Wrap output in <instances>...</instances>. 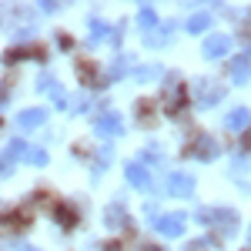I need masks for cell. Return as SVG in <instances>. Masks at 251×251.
Here are the masks:
<instances>
[{"instance_id":"cell-15","label":"cell","mask_w":251,"mask_h":251,"mask_svg":"<svg viewBox=\"0 0 251 251\" xmlns=\"http://www.w3.org/2000/svg\"><path fill=\"white\" fill-rule=\"evenodd\" d=\"M194 154H198V157H204V161H211V157L218 154V148H214V141H211V137L204 134L201 141H198V144H194Z\"/></svg>"},{"instance_id":"cell-10","label":"cell","mask_w":251,"mask_h":251,"mask_svg":"<svg viewBox=\"0 0 251 251\" xmlns=\"http://www.w3.org/2000/svg\"><path fill=\"white\" fill-rule=\"evenodd\" d=\"M248 64H251V54H238L231 64V80L234 84H245L248 80Z\"/></svg>"},{"instance_id":"cell-8","label":"cell","mask_w":251,"mask_h":251,"mask_svg":"<svg viewBox=\"0 0 251 251\" xmlns=\"http://www.w3.org/2000/svg\"><path fill=\"white\" fill-rule=\"evenodd\" d=\"M44 121H47V111H44V107H30V111H20L17 114V127L20 131H34Z\"/></svg>"},{"instance_id":"cell-21","label":"cell","mask_w":251,"mask_h":251,"mask_svg":"<svg viewBox=\"0 0 251 251\" xmlns=\"http://www.w3.org/2000/svg\"><path fill=\"white\" fill-rule=\"evenodd\" d=\"M27 161H30V164H47V151H44V148H30V151H27Z\"/></svg>"},{"instance_id":"cell-4","label":"cell","mask_w":251,"mask_h":251,"mask_svg":"<svg viewBox=\"0 0 251 251\" xmlns=\"http://www.w3.org/2000/svg\"><path fill=\"white\" fill-rule=\"evenodd\" d=\"M97 134L100 137H117L121 131H124V117L117 114V111H104V114L97 117Z\"/></svg>"},{"instance_id":"cell-14","label":"cell","mask_w":251,"mask_h":251,"mask_svg":"<svg viewBox=\"0 0 251 251\" xmlns=\"http://www.w3.org/2000/svg\"><path fill=\"white\" fill-rule=\"evenodd\" d=\"M137 24H141V27L148 30V34H151V30H154V27H157V14H154V10H151V7H148V3H144V7L137 10Z\"/></svg>"},{"instance_id":"cell-29","label":"cell","mask_w":251,"mask_h":251,"mask_svg":"<svg viewBox=\"0 0 251 251\" xmlns=\"http://www.w3.org/2000/svg\"><path fill=\"white\" fill-rule=\"evenodd\" d=\"M248 238H251V231H248Z\"/></svg>"},{"instance_id":"cell-22","label":"cell","mask_w":251,"mask_h":251,"mask_svg":"<svg viewBox=\"0 0 251 251\" xmlns=\"http://www.w3.org/2000/svg\"><path fill=\"white\" fill-rule=\"evenodd\" d=\"M80 77H84V84H97L94 67H91V64H80Z\"/></svg>"},{"instance_id":"cell-12","label":"cell","mask_w":251,"mask_h":251,"mask_svg":"<svg viewBox=\"0 0 251 251\" xmlns=\"http://www.w3.org/2000/svg\"><path fill=\"white\" fill-rule=\"evenodd\" d=\"M37 87H40V91H47V94L54 97L57 104H67V97H64V91H60V87H57V80L50 77V74H44V77L37 80Z\"/></svg>"},{"instance_id":"cell-17","label":"cell","mask_w":251,"mask_h":251,"mask_svg":"<svg viewBox=\"0 0 251 251\" xmlns=\"http://www.w3.org/2000/svg\"><path fill=\"white\" fill-rule=\"evenodd\" d=\"M107 30H111V27H107L104 20H94V24H91V44H100V40H107Z\"/></svg>"},{"instance_id":"cell-26","label":"cell","mask_w":251,"mask_h":251,"mask_svg":"<svg viewBox=\"0 0 251 251\" xmlns=\"http://www.w3.org/2000/svg\"><path fill=\"white\" fill-rule=\"evenodd\" d=\"M71 107H74V111H84V107H87V97H71Z\"/></svg>"},{"instance_id":"cell-27","label":"cell","mask_w":251,"mask_h":251,"mask_svg":"<svg viewBox=\"0 0 251 251\" xmlns=\"http://www.w3.org/2000/svg\"><path fill=\"white\" fill-rule=\"evenodd\" d=\"M17 251H34L30 245H24V241H17Z\"/></svg>"},{"instance_id":"cell-23","label":"cell","mask_w":251,"mask_h":251,"mask_svg":"<svg viewBox=\"0 0 251 251\" xmlns=\"http://www.w3.org/2000/svg\"><path fill=\"white\" fill-rule=\"evenodd\" d=\"M57 221H60V225H74L77 218H74V211H71V208H60V211H57Z\"/></svg>"},{"instance_id":"cell-18","label":"cell","mask_w":251,"mask_h":251,"mask_svg":"<svg viewBox=\"0 0 251 251\" xmlns=\"http://www.w3.org/2000/svg\"><path fill=\"white\" fill-rule=\"evenodd\" d=\"M171 30H174V24H164V27H161V34H144V40H148L151 47H157V44H164V40L171 37Z\"/></svg>"},{"instance_id":"cell-20","label":"cell","mask_w":251,"mask_h":251,"mask_svg":"<svg viewBox=\"0 0 251 251\" xmlns=\"http://www.w3.org/2000/svg\"><path fill=\"white\" fill-rule=\"evenodd\" d=\"M198 94H201V100H208V104H214V100H218V97H221V91H218V87H211V91H208V80H204V84H201V91H198Z\"/></svg>"},{"instance_id":"cell-9","label":"cell","mask_w":251,"mask_h":251,"mask_svg":"<svg viewBox=\"0 0 251 251\" xmlns=\"http://www.w3.org/2000/svg\"><path fill=\"white\" fill-rule=\"evenodd\" d=\"M248 121H251L248 107H234L231 114L225 117V127H228V131H241V127H248Z\"/></svg>"},{"instance_id":"cell-7","label":"cell","mask_w":251,"mask_h":251,"mask_svg":"<svg viewBox=\"0 0 251 251\" xmlns=\"http://www.w3.org/2000/svg\"><path fill=\"white\" fill-rule=\"evenodd\" d=\"M154 228L161 234H168V238H177V234L184 231V214H161L154 221Z\"/></svg>"},{"instance_id":"cell-5","label":"cell","mask_w":251,"mask_h":251,"mask_svg":"<svg viewBox=\"0 0 251 251\" xmlns=\"http://www.w3.org/2000/svg\"><path fill=\"white\" fill-rule=\"evenodd\" d=\"M231 50V37H225V34H211V37H204V57L208 60H218V57H225Z\"/></svg>"},{"instance_id":"cell-24","label":"cell","mask_w":251,"mask_h":251,"mask_svg":"<svg viewBox=\"0 0 251 251\" xmlns=\"http://www.w3.org/2000/svg\"><path fill=\"white\" fill-rule=\"evenodd\" d=\"M124 71H127V60H117L114 67H111V77H121Z\"/></svg>"},{"instance_id":"cell-13","label":"cell","mask_w":251,"mask_h":251,"mask_svg":"<svg viewBox=\"0 0 251 251\" xmlns=\"http://www.w3.org/2000/svg\"><path fill=\"white\" fill-rule=\"evenodd\" d=\"M208 27H211V14H204V10L188 20V34H204Z\"/></svg>"},{"instance_id":"cell-16","label":"cell","mask_w":251,"mask_h":251,"mask_svg":"<svg viewBox=\"0 0 251 251\" xmlns=\"http://www.w3.org/2000/svg\"><path fill=\"white\" fill-rule=\"evenodd\" d=\"M161 74H164V67H161V64H148V67H141V71H137V80H157Z\"/></svg>"},{"instance_id":"cell-6","label":"cell","mask_w":251,"mask_h":251,"mask_svg":"<svg viewBox=\"0 0 251 251\" xmlns=\"http://www.w3.org/2000/svg\"><path fill=\"white\" fill-rule=\"evenodd\" d=\"M20 154H27V144L17 137V141H10V144H7V151L0 154V174H10V171H14V164L20 161Z\"/></svg>"},{"instance_id":"cell-19","label":"cell","mask_w":251,"mask_h":251,"mask_svg":"<svg viewBox=\"0 0 251 251\" xmlns=\"http://www.w3.org/2000/svg\"><path fill=\"white\" fill-rule=\"evenodd\" d=\"M124 218H127V211H121V204H111L107 208V225H121Z\"/></svg>"},{"instance_id":"cell-25","label":"cell","mask_w":251,"mask_h":251,"mask_svg":"<svg viewBox=\"0 0 251 251\" xmlns=\"http://www.w3.org/2000/svg\"><path fill=\"white\" fill-rule=\"evenodd\" d=\"M137 111H141V117H148V111H154V104L151 100H137Z\"/></svg>"},{"instance_id":"cell-11","label":"cell","mask_w":251,"mask_h":251,"mask_svg":"<svg viewBox=\"0 0 251 251\" xmlns=\"http://www.w3.org/2000/svg\"><path fill=\"white\" fill-rule=\"evenodd\" d=\"M181 104H184V87H181V80H177V84H168V114H177Z\"/></svg>"},{"instance_id":"cell-2","label":"cell","mask_w":251,"mask_h":251,"mask_svg":"<svg viewBox=\"0 0 251 251\" xmlns=\"http://www.w3.org/2000/svg\"><path fill=\"white\" fill-rule=\"evenodd\" d=\"M164 194H174V198H188V194H194V177L188 171H171L168 181H164Z\"/></svg>"},{"instance_id":"cell-28","label":"cell","mask_w":251,"mask_h":251,"mask_svg":"<svg viewBox=\"0 0 251 251\" xmlns=\"http://www.w3.org/2000/svg\"><path fill=\"white\" fill-rule=\"evenodd\" d=\"M245 148H251V131H248V137H245Z\"/></svg>"},{"instance_id":"cell-1","label":"cell","mask_w":251,"mask_h":251,"mask_svg":"<svg viewBox=\"0 0 251 251\" xmlns=\"http://www.w3.org/2000/svg\"><path fill=\"white\" fill-rule=\"evenodd\" d=\"M198 221H201V225H218L225 234L234 231V225H238V221H234V211H228V208H201V211H198Z\"/></svg>"},{"instance_id":"cell-3","label":"cell","mask_w":251,"mask_h":251,"mask_svg":"<svg viewBox=\"0 0 251 251\" xmlns=\"http://www.w3.org/2000/svg\"><path fill=\"white\" fill-rule=\"evenodd\" d=\"M124 177L134 184L137 191H151V171H148V164H141V161H127V164H124Z\"/></svg>"}]
</instances>
